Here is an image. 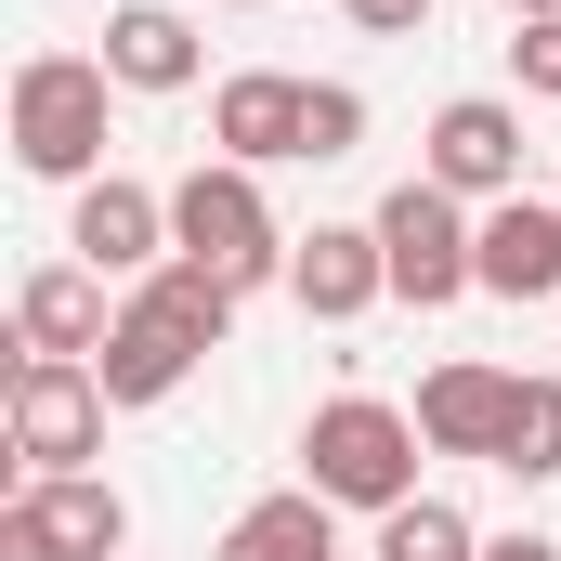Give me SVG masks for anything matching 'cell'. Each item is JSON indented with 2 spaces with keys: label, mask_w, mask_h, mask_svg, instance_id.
Returning <instances> with one entry per match:
<instances>
[{
  "label": "cell",
  "mask_w": 561,
  "mask_h": 561,
  "mask_svg": "<svg viewBox=\"0 0 561 561\" xmlns=\"http://www.w3.org/2000/svg\"><path fill=\"white\" fill-rule=\"evenodd\" d=\"M419 405H392V392H327L313 419H300V483L327 496V510H405L419 496Z\"/></svg>",
  "instance_id": "6da1fadb"
},
{
  "label": "cell",
  "mask_w": 561,
  "mask_h": 561,
  "mask_svg": "<svg viewBox=\"0 0 561 561\" xmlns=\"http://www.w3.org/2000/svg\"><path fill=\"white\" fill-rule=\"evenodd\" d=\"M105 53H26L13 66V170L39 183H105Z\"/></svg>",
  "instance_id": "7a4b0ae2"
},
{
  "label": "cell",
  "mask_w": 561,
  "mask_h": 561,
  "mask_svg": "<svg viewBox=\"0 0 561 561\" xmlns=\"http://www.w3.org/2000/svg\"><path fill=\"white\" fill-rule=\"evenodd\" d=\"M366 222H379V262H392V300H405V313H444V300L483 287V222H470V196H444L431 170H405Z\"/></svg>",
  "instance_id": "3957f363"
},
{
  "label": "cell",
  "mask_w": 561,
  "mask_h": 561,
  "mask_svg": "<svg viewBox=\"0 0 561 561\" xmlns=\"http://www.w3.org/2000/svg\"><path fill=\"white\" fill-rule=\"evenodd\" d=\"M170 249H183V262H209L222 287H262V275H287V249H300V236L262 209V170L196 157V170L170 183Z\"/></svg>",
  "instance_id": "277c9868"
},
{
  "label": "cell",
  "mask_w": 561,
  "mask_h": 561,
  "mask_svg": "<svg viewBox=\"0 0 561 561\" xmlns=\"http://www.w3.org/2000/svg\"><path fill=\"white\" fill-rule=\"evenodd\" d=\"M13 457H26V483L92 470V457H105V366H79V353H13Z\"/></svg>",
  "instance_id": "5b68a950"
},
{
  "label": "cell",
  "mask_w": 561,
  "mask_h": 561,
  "mask_svg": "<svg viewBox=\"0 0 561 561\" xmlns=\"http://www.w3.org/2000/svg\"><path fill=\"white\" fill-rule=\"evenodd\" d=\"M0 561H131V496H118L105 470L13 483V510H0Z\"/></svg>",
  "instance_id": "8992f818"
},
{
  "label": "cell",
  "mask_w": 561,
  "mask_h": 561,
  "mask_svg": "<svg viewBox=\"0 0 561 561\" xmlns=\"http://www.w3.org/2000/svg\"><path fill=\"white\" fill-rule=\"evenodd\" d=\"M419 170L444 196H470V209H496V196H523V105H496V92H457L444 118H431Z\"/></svg>",
  "instance_id": "52a82bcc"
},
{
  "label": "cell",
  "mask_w": 561,
  "mask_h": 561,
  "mask_svg": "<svg viewBox=\"0 0 561 561\" xmlns=\"http://www.w3.org/2000/svg\"><path fill=\"white\" fill-rule=\"evenodd\" d=\"M66 249H79L92 275H157V262H170V196H157V183H131V170L79 183V209H66Z\"/></svg>",
  "instance_id": "ba28073f"
},
{
  "label": "cell",
  "mask_w": 561,
  "mask_h": 561,
  "mask_svg": "<svg viewBox=\"0 0 561 561\" xmlns=\"http://www.w3.org/2000/svg\"><path fill=\"white\" fill-rule=\"evenodd\" d=\"M287 300H300L313 327H353V313H379V300H392L379 222H313V236L287 249Z\"/></svg>",
  "instance_id": "9c48e42d"
},
{
  "label": "cell",
  "mask_w": 561,
  "mask_h": 561,
  "mask_svg": "<svg viewBox=\"0 0 561 561\" xmlns=\"http://www.w3.org/2000/svg\"><path fill=\"white\" fill-rule=\"evenodd\" d=\"M105 340H118V313H105V275H92V262H39V275L13 287V353H79V366H105Z\"/></svg>",
  "instance_id": "30bf717a"
},
{
  "label": "cell",
  "mask_w": 561,
  "mask_h": 561,
  "mask_svg": "<svg viewBox=\"0 0 561 561\" xmlns=\"http://www.w3.org/2000/svg\"><path fill=\"white\" fill-rule=\"evenodd\" d=\"M300 92H313V79H287V66H236V79L209 92V157H236V170L300 157Z\"/></svg>",
  "instance_id": "8fae6325"
},
{
  "label": "cell",
  "mask_w": 561,
  "mask_h": 561,
  "mask_svg": "<svg viewBox=\"0 0 561 561\" xmlns=\"http://www.w3.org/2000/svg\"><path fill=\"white\" fill-rule=\"evenodd\" d=\"M510 392H523L510 366H470V353H457V366H431V379H419V444H431V457H483V470H496Z\"/></svg>",
  "instance_id": "7c38bea8"
},
{
  "label": "cell",
  "mask_w": 561,
  "mask_h": 561,
  "mask_svg": "<svg viewBox=\"0 0 561 561\" xmlns=\"http://www.w3.org/2000/svg\"><path fill=\"white\" fill-rule=\"evenodd\" d=\"M196 66L209 53H196V13L183 0H118L105 13V79L118 92H196Z\"/></svg>",
  "instance_id": "4fadbf2b"
},
{
  "label": "cell",
  "mask_w": 561,
  "mask_h": 561,
  "mask_svg": "<svg viewBox=\"0 0 561 561\" xmlns=\"http://www.w3.org/2000/svg\"><path fill=\"white\" fill-rule=\"evenodd\" d=\"M483 300H561V209L549 196L483 209Z\"/></svg>",
  "instance_id": "5bb4252c"
},
{
  "label": "cell",
  "mask_w": 561,
  "mask_h": 561,
  "mask_svg": "<svg viewBox=\"0 0 561 561\" xmlns=\"http://www.w3.org/2000/svg\"><path fill=\"white\" fill-rule=\"evenodd\" d=\"M196 366H209V353H196L157 300H118V340H105V405H170Z\"/></svg>",
  "instance_id": "9a60e30c"
},
{
  "label": "cell",
  "mask_w": 561,
  "mask_h": 561,
  "mask_svg": "<svg viewBox=\"0 0 561 561\" xmlns=\"http://www.w3.org/2000/svg\"><path fill=\"white\" fill-rule=\"evenodd\" d=\"M209 561H340V510L313 496V483H287V496H249L236 523H222V549Z\"/></svg>",
  "instance_id": "2e32d148"
},
{
  "label": "cell",
  "mask_w": 561,
  "mask_h": 561,
  "mask_svg": "<svg viewBox=\"0 0 561 561\" xmlns=\"http://www.w3.org/2000/svg\"><path fill=\"white\" fill-rule=\"evenodd\" d=\"M131 300H157V313H170V327H183L196 353H222V340H236V300H249V287H222L209 262H183V249H170L157 275H131Z\"/></svg>",
  "instance_id": "e0dca14e"
},
{
  "label": "cell",
  "mask_w": 561,
  "mask_h": 561,
  "mask_svg": "<svg viewBox=\"0 0 561 561\" xmlns=\"http://www.w3.org/2000/svg\"><path fill=\"white\" fill-rule=\"evenodd\" d=\"M366 561H483V536H470L457 496H405V510H379V549Z\"/></svg>",
  "instance_id": "ac0fdd59"
},
{
  "label": "cell",
  "mask_w": 561,
  "mask_h": 561,
  "mask_svg": "<svg viewBox=\"0 0 561 561\" xmlns=\"http://www.w3.org/2000/svg\"><path fill=\"white\" fill-rule=\"evenodd\" d=\"M496 470H510V483H549V470H561V379H523V392H510Z\"/></svg>",
  "instance_id": "d6986e66"
},
{
  "label": "cell",
  "mask_w": 561,
  "mask_h": 561,
  "mask_svg": "<svg viewBox=\"0 0 561 561\" xmlns=\"http://www.w3.org/2000/svg\"><path fill=\"white\" fill-rule=\"evenodd\" d=\"M353 144H366V92H353V79H313V92H300V157L327 170V157H353Z\"/></svg>",
  "instance_id": "ffe728a7"
},
{
  "label": "cell",
  "mask_w": 561,
  "mask_h": 561,
  "mask_svg": "<svg viewBox=\"0 0 561 561\" xmlns=\"http://www.w3.org/2000/svg\"><path fill=\"white\" fill-rule=\"evenodd\" d=\"M510 79H523L536 105H561V13H523V26H510Z\"/></svg>",
  "instance_id": "44dd1931"
},
{
  "label": "cell",
  "mask_w": 561,
  "mask_h": 561,
  "mask_svg": "<svg viewBox=\"0 0 561 561\" xmlns=\"http://www.w3.org/2000/svg\"><path fill=\"white\" fill-rule=\"evenodd\" d=\"M340 13H353L366 39H419V26H431V0H340Z\"/></svg>",
  "instance_id": "7402d4cb"
},
{
  "label": "cell",
  "mask_w": 561,
  "mask_h": 561,
  "mask_svg": "<svg viewBox=\"0 0 561 561\" xmlns=\"http://www.w3.org/2000/svg\"><path fill=\"white\" fill-rule=\"evenodd\" d=\"M483 561H561L549 536H483Z\"/></svg>",
  "instance_id": "603a6c76"
},
{
  "label": "cell",
  "mask_w": 561,
  "mask_h": 561,
  "mask_svg": "<svg viewBox=\"0 0 561 561\" xmlns=\"http://www.w3.org/2000/svg\"><path fill=\"white\" fill-rule=\"evenodd\" d=\"M523 13H561V0H510V26H523Z\"/></svg>",
  "instance_id": "cb8c5ba5"
},
{
  "label": "cell",
  "mask_w": 561,
  "mask_h": 561,
  "mask_svg": "<svg viewBox=\"0 0 561 561\" xmlns=\"http://www.w3.org/2000/svg\"><path fill=\"white\" fill-rule=\"evenodd\" d=\"M222 13H262V0H222Z\"/></svg>",
  "instance_id": "d4e9b609"
}]
</instances>
